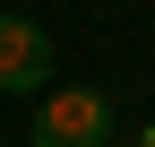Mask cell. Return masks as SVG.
Here are the masks:
<instances>
[{
  "instance_id": "obj_1",
  "label": "cell",
  "mask_w": 155,
  "mask_h": 147,
  "mask_svg": "<svg viewBox=\"0 0 155 147\" xmlns=\"http://www.w3.org/2000/svg\"><path fill=\"white\" fill-rule=\"evenodd\" d=\"M35 147H112L104 87H43V104H35Z\"/></svg>"
},
{
  "instance_id": "obj_2",
  "label": "cell",
  "mask_w": 155,
  "mask_h": 147,
  "mask_svg": "<svg viewBox=\"0 0 155 147\" xmlns=\"http://www.w3.org/2000/svg\"><path fill=\"white\" fill-rule=\"evenodd\" d=\"M52 87V35L35 17H0V95H35Z\"/></svg>"
},
{
  "instance_id": "obj_3",
  "label": "cell",
  "mask_w": 155,
  "mask_h": 147,
  "mask_svg": "<svg viewBox=\"0 0 155 147\" xmlns=\"http://www.w3.org/2000/svg\"><path fill=\"white\" fill-rule=\"evenodd\" d=\"M129 147H155V121H147V130H138V138H129Z\"/></svg>"
}]
</instances>
